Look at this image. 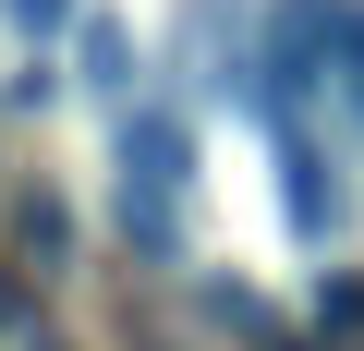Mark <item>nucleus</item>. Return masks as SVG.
I'll list each match as a JSON object with an SVG mask.
<instances>
[{
    "label": "nucleus",
    "instance_id": "f257e3e1",
    "mask_svg": "<svg viewBox=\"0 0 364 351\" xmlns=\"http://www.w3.org/2000/svg\"><path fill=\"white\" fill-rule=\"evenodd\" d=\"M182 194H195V133H182L170 109H134V121H122V182H109L122 230H134L146 255H170V243H182Z\"/></svg>",
    "mask_w": 364,
    "mask_h": 351
},
{
    "label": "nucleus",
    "instance_id": "f03ea898",
    "mask_svg": "<svg viewBox=\"0 0 364 351\" xmlns=\"http://www.w3.org/2000/svg\"><path fill=\"white\" fill-rule=\"evenodd\" d=\"M316 169H328V157H316L304 133H279V206H291V243H328V230H340V182H316Z\"/></svg>",
    "mask_w": 364,
    "mask_h": 351
},
{
    "label": "nucleus",
    "instance_id": "7ed1b4c3",
    "mask_svg": "<svg viewBox=\"0 0 364 351\" xmlns=\"http://www.w3.org/2000/svg\"><path fill=\"white\" fill-rule=\"evenodd\" d=\"M0 13H13L25 37H73V25H85V0H0Z\"/></svg>",
    "mask_w": 364,
    "mask_h": 351
},
{
    "label": "nucleus",
    "instance_id": "20e7f679",
    "mask_svg": "<svg viewBox=\"0 0 364 351\" xmlns=\"http://www.w3.org/2000/svg\"><path fill=\"white\" fill-rule=\"evenodd\" d=\"M85 73H97V85H134V49H122V25H85Z\"/></svg>",
    "mask_w": 364,
    "mask_h": 351
},
{
    "label": "nucleus",
    "instance_id": "39448f33",
    "mask_svg": "<svg viewBox=\"0 0 364 351\" xmlns=\"http://www.w3.org/2000/svg\"><path fill=\"white\" fill-rule=\"evenodd\" d=\"M61 243H73V218H61L49 194H25V255H61Z\"/></svg>",
    "mask_w": 364,
    "mask_h": 351
},
{
    "label": "nucleus",
    "instance_id": "423d86ee",
    "mask_svg": "<svg viewBox=\"0 0 364 351\" xmlns=\"http://www.w3.org/2000/svg\"><path fill=\"white\" fill-rule=\"evenodd\" d=\"M13 315H25V303H13V291H0V327H13Z\"/></svg>",
    "mask_w": 364,
    "mask_h": 351
}]
</instances>
